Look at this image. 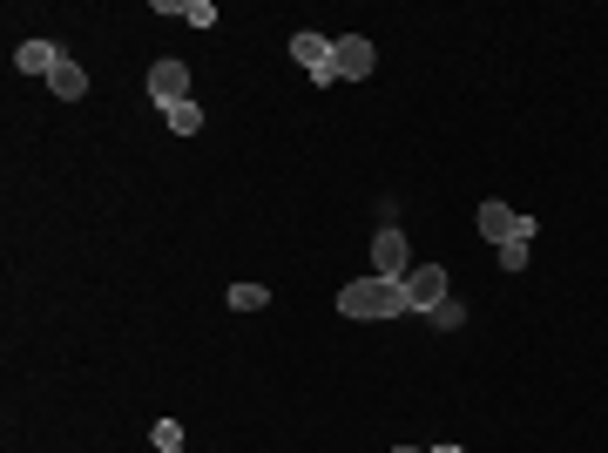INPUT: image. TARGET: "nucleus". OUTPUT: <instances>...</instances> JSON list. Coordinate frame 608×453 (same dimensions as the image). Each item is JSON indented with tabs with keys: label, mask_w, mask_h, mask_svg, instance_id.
<instances>
[{
	"label": "nucleus",
	"mask_w": 608,
	"mask_h": 453,
	"mask_svg": "<svg viewBox=\"0 0 608 453\" xmlns=\"http://www.w3.org/2000/svg\"><path fill=\"white\" fill-rule=\"evenodd\" d=\"M338 312L345 318H399L413 312V298H406V278H352L345 291H338Z\"/></svg>",
	"instance_id": "nucleus-1"
},
{
	"label": "nucleus",
	"mask_w": 608,
	"mask_h": 453,
	"mask_svg": "<svg viewBox=\"0 0 608 453\" xmlns=\"http://www.w3.org/2000/svg\"><path fill=\"white\" fill-rule=\"evenodd\" d=\"M149 102H156V109H183V102H190V68H183V61H156V68H149Z\"/></svg>",
	"instance_id": "nucleus-2"
},
{
	"label": "nucleus",
	"mask_w": 608,
	"mask_h": 453,
	"mask_svg": "<svg viewBox=\"0 0 608 453\" xmlns=\"http://www.w3.org/2000/svg\"><path fill=\"white\" fill-rule=\"evenodd\" d=\"M291 61H298L311 82H338V55L325 34H291Z\"/></svg>",
	"instance_id": "nucleus-3"
},
{
	"label": "nucleus",
	"mask_w": 608,
	"mask_h": 453,
	"mask_svg": "<svg viewBox=\"0 0 608 453\" xmlns=\"http://www.w3.org/2000/svg\"><path fill=\"white\" fill-rule=\"evenodd\" d=\"M406 298H413V312L446 305V271L440 264H413V271H406Z\"/></svg>",
	"instance_id": "nucleus-4"
},
{
	"label": "nucleus",
	"mask_w": 608,
	"mask_h": 453,
	"mask_svg": "<svg viewBox=\"0 0 608 453\" xmlns=\"http://www.w3.org/2000/svg\"><path fill=\"white\" fill-rule=\"evenodd\" d=\"M372 264H379V278H406V271H413L406 237H399V230H379V237H372Z\"/></svg>",
	"instance_id": "nucleus-5"
},
{
	"label": "nucleus",
	"mask_w": 608,
	"mask_h": 453,
	"mask_svg": "<svg viewBox=\"0 0 608 453\" xmlns=\"http://www.w3.org/2000/svg\"><path fill=\"white\" fill-rule=\"evenodd\" d=\"M332 55H338V82H365V75H372V41H365V34L332 41Z\"/></svg>",
	"instance_id": "nucleus-6"
},
{
	"label": "nucleus",
	"mask_w": 608,
	"mask_h": 453,
	"mask_svg": "<svg viewBox=\"0 0 608 453\" xmlns=\"http://www.w3.org/2000/svg\"><path fill=\"white\" fill-rule=\"evenodd\" d=\"M61 61H68V55H61L55 41H28V48L14 55V68H21V75H55Z\"/></svg>",
	"instance_id": "nucleus-7"
},
{
	"label": "nucleus",
	"mask_w": 608,
	"mask_h": 453,
	"mask_svg": "<svg viewBox=\"0 0 608 453\" xmlns=\"http://www.w3.org/2000/svg\"><path fill=\"white\" fill-rule=\"evenodd\" d=\"M48 88H55L61 102H82V95H88V75H82V68H75V61H61L55 75H48Z\"/></svg>",
	"instance_id": "nucleus-8"
},
{
	"label": "nucleus",
	"mask_w": 608,
	"mask_h": 453,
	"mask_svg": "<svg viewBox=\"0 0 608 453\" xmlns=\"http://www.w3.org/2000/svg\"><path fill=\"white\" fill-rule=\"evenodd\" d=\"M507 230H514V210H507V203H480V237L507 244Z\"/></svg>",
	"instance_id": "nucleus-9"
},
{
	"label": "nucleus",
	"mask_w": 608,
	"mask_h": 453,
	"mask_svg": "<svg viewBox=\"0 0 608 453\" xmlns=\"http://www.w3.org/2000/svg\"><path fill=\"white\" fill-rule=\"evenodd\" d=\"M264 305H271L264 284H230V312H264Z\"/></svg>",
	"instance_id": "nucleus-10"
},
{
	"label": "nucleus",
	"mask_w": 608,
	"mask_h": 453,
	"mask_svg": "<svg viewBox=\"0 0 608 453\" xmlns=\"http://www.w3.org/2000/svg\"><path fill=\"white\" fill-rule=\"evenodd\" d=\"M169 129H176V136H196V129H203V109H196V102L169 109Z\"/></svg>",
	"instance_id": "nucleus-11"
},
{
	"label": "nucleus",
	"mask_w": 608,
	"mask_h": 453,
	"mask_svg": "<svg viewBox=\"0 0 608 453\" xmlns=\"http://www.w3.org/2000/svg\"><path fill=\"white\" fill-rule=\"evenodd\" d=\"M176 21H190V28H217V7H210V0H183Z\"/></svg>",
	"instance_id": "nucleus-12"
},
{
	"label": "nucleus",
	"mask_w": 608,
	"mask_h": 453,
	"mask_svg": "<svg viewBox=\"0 0 608 453\" xmlns=\"http://www.w3.org/2000/svg\"><path fill=\"white\" fill-rule=\"evenodd\" d=\"M149 440H156V453H183V426H176V420H156Z\"/></svg>",
	"instance_id": "nucleus-13"
},
{
	"label": "nucleus",
	"mask_w": 608,
	"mask_h": 453,
	"mask_svg": "<svg viewBox=\"0 0 608 453\" xmlns=\"http://www.w3.org/2000/svg\"><path fill=\"white\" fill-rule=\"evenodd\" d=\"M494 251H500V264H507V271H521V264H527V244H514V237H507V244H494Z\"/></svg>",
	"instance_id": "nucleus-14"
},
{
	"label": "nucleus",
	"mask_w": 608,
	"mask_h": 453,
	"mask_svg": "<svg viewBox=\"0 0 608 453\" xmlns=\"http://www.w3.org/2000/svg\"><path fill=\"white\" fill-rule=\"evenodd\" d=\"M426 453H467V447H426Z\"/></svg>",
	"instance_id": "nucleus-15"
},
{
	"label": "nucleus",
	"mask_w": 608,
	"mask_h": 453,
	"mask_svg": "<svg viewBox=\"0 0 608 453\" xmlns=\"http://www.w3.org/2000/svg\"><path fill=\"white\" fill-rule=\"evenodd\" d=\"M392 453H426V447H392Z\"/></svg>",
	"instance_id": "nucleus-16"
}]
</instances>
